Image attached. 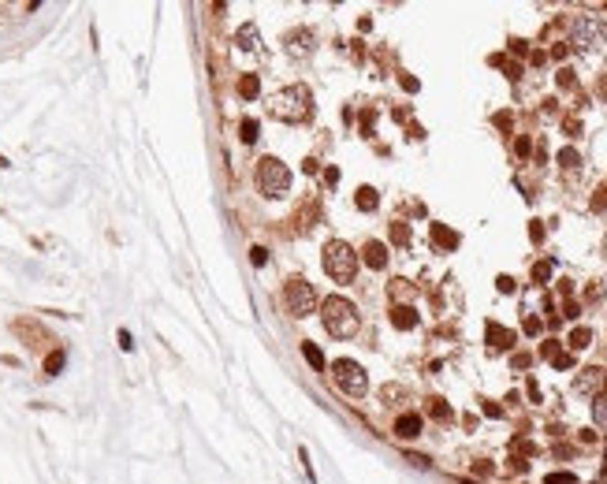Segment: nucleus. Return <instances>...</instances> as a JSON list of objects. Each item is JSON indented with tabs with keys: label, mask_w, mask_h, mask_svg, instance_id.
Masks as SVG:
<instances>
[{
	"label": "nucleus",
	"mask_w": 607,
	"mask_h": 484,
	"mask_svg": "<svg viewBox=\"0 0 607 484\" xmlns=\"http://www.w3.org/2000/svg\"><path fill=\"white\" fill-rule=\"evenodd\" d=\"M320 321H325V328L336 335V339H351V335L358 332V309L354 302H347L343 295H332V298H325V306H320Z\"/></svg>",
	"instance_id": "f257e3e1"
},
{
	"label": "nucleus",
	"mask_w": 607,
	"mask_h": 484,
	"mask_svg": "<svg viewBox=\"0 0 607 484\" xmlns=\"http://www.w3.org/2000/svg\"><path fill=\"white\" fill-rule=\"evenodd\" d=\"M533 280H537V283H548V280H551V261L533 264Z\"/></svg>",
	"instance_id": "7c9ffc66"
},
{
	"label": "nucleus",
	"mask_w": 607,
	"mask_h": 484,
	"mask_svg": "<svg viewBox=\"0 0 607 484\" xmlns=\"http://www.w3.org/2000/svg\"><path fill=\"white\" fill-rule=\"evenodd\" d=\"M588 343H593V332H588V328H574V335H570V346H574V350H585Z\"/></svg>",
	"instance_id": "bb28decb"
},
{
	"label": "nucleus",
	"mask_w": 607,
	"mask_h": 484,
	"mask_svg": "<svg viewBox=\"0 0 607 484\" xmlns=\"http://www.w3.org/2000/svg\"><path fill=\"white\" fill-rule=\"evenodd\" d=\"M559 164H563V171H574L582 164V157H577V149H563L559 153Z\"/></svg>",
	"instance_id": "c85d7f7f"
},
{
	"label": "nucleus",
	"mask_w": 607,
	"mask_h": 484,
	"mask_svg": "<svg viewBox=\"0 0 607 484\" xmlns=\"http://www.w3.org/2000/svg\"><path fill=\"white\" fill-rule=\"evenodd\" d=\"M514 369H529V354H514Z\"/></svg>",
	"instance_id": "a19ab883"
},
{
	"label": "nucleus",
	"mask_w": 607,
	"mask_h": 484,
	"mask_svg": "<svg viewBox=\"0 0 607 484\" xmlns=\"http://www.w3.org/2000/svg\"><path fill=\"white\" fill-rule=\"evenodd\" d=\"M593 213H607V187L593 190Z\"/></svg>",
	"instance_id": "c756f323"
},
{
	"label": "nucleus",
	"mask_w": 607,
	"mask_h": 484,
	"mask_svg": "<svg viewBox=\"0 0 607 484\" xmlns=\"http://www.w3.org/2000/svg\"><path fill=\"white\" fill-rule=\"evenodd\" d=\"M559 86H563V90H574V71H570V67L559 71Z\"/></svg>",
	"instance_id": "f704fd0d"
},
{
	"label": "nucleus",
	"mask_w": 607,
	"mask_h": 484,
	"mask_svg": "<svg viewBox=\"0 0 607 484\" xmlns=\"http://www.w3.org/2000/svg\"><path fill=\"white\" fill-rule=\"evenodd\" d=\"M563 313L570 317V321H574V317H577V302H566V306H563Z\"/></svg>",
	"instance_id": "c03bdc74"
},
{
	"label": "nucleus",
	"mask_w": 607,
	"mask_h": 484,
	"mask_svg": "<svg viewBox=\"0 0 607 484\" xmlns=\"http://www.w3.org/2000/svg\"><path fill=\"white\" fill-rule=\"evenodd\" d=\"M354 202H358V209H362V213H373V209L380 205V194H376L373 187H358V198H354Z\"/></svg>",
	"instance_id": "a211bd4d"
},
{
	"label": "nucleus",
	"mask_w": 607,
	"mask_h": 484,
	"mask_svg": "<svg viewBox=\"0 0 607 484\" xmlns=\"http://www.w3.org/2000/svg\"><path fill=\"white\" fill-rule=\"evenodd\" d=\"M358 250L351 242H343V239H332L325 246V272L332 276L336 283H351L358 276Z\"/></svg>",
	"instance_id": "7ed1b4c3"
},
{
	"label": "nucleus",
	"mask_w": 607,
	"mask_h": 484,
	"mask_svg": "<svg viewBox=\"0 0 607 484\" xmlns=\"http://www.w3.org/2000/svg\"><path fill=\"white\" fill-rule=\"evenodd\" d=\"M250 261L257 264V269H261V264L269 261V250H265V246H254V250H250Z\"/></svg>",
	"instance_id": "72a5a7b5"
},
{
	"label": "nucleus",
	"mask_w": 607,
	"mask_h": 484,
	"mask_svg": "<svg viewBox=\"0 0 607 484\" xmlns=\"http://www.w3.org/2000/svg\"><path fill=\"white\" fill-rule=\"evenodd\" d=\"M309 108H313V94L309 86H287L272 97V116L283 123H302L309 120Z\"/></svg>",
	"instance_id": "f03ea898"
},
{
	"label": "nucleus",
	"mask_w": 607,
	"mask_h": 484,
	"mask_svg": "<svg viewBox=\"0 0 607 484\" xmlns=\"http://www.w3.org/2000/svg\"><path fill=\"white\" fill-rule=\"evenodd\" d=\"M395 436H399V440H418L421 436V417L418 414H402L399 421H395Z\"/></svg>",
	"instance_id": "ddd939ff"
},
{
	"label": "nucleus",
	"mask_w": 607,
	"mask_h": 484,
	"mask_svg": "<svg viewBox=\"0 0 607 484\" xmlns=\"http://www.w3.org/2000/svg\"><path fill=\"white\" fill-rule=\"evenodd\" d=\"M593 421L607 428V395H596V403H593Z\"/></svg>",
	"instance_id": "a878e982"
},
{
	"label": "nucleus",
	"mask_w": 607,
	"mask_h": 484,
	"mask_svg": "<svg viewBox=\"0 0 607 484\" xmlns=\"http://www.w3.org/2000/svg\"><path fill=\"white\" fill-rule=\"evenodd\" d=\"M257 90H261V82H257V75H243V78H238V97H243V101H254V97H257Z\"/></svg>",
	"instance_id": "6ab92c4d"
},
{
	"label": "nucleus",
	"mask_w": 607,
	"mask_h": 484,
	"mask_svg": "<svg viewBox=\"0 0 607 484\" xmlns=\"http://www.w3.org/2000/svg\"><path fill=\"white\" fill-rule=\"evenodd\" d=\"M585 302H604V283H588V291H585Z\"/></svg>",
	"instance_id": "2f4dec72"
},
{
	"label": "nucleus",
	"mask_w": 607,
	"mask_h": 484,
	"mask_svg": "<svg viewBox=\"0 0 607 484\" xmlns=\"http://www.w3.org/2000/svg\"><path fill=\"white\" fill-rule=\"evenodd\" d=\"M302 358H306L309 365H313V369H317V372H320V369H325V354H320V350H317V343H302Z\"/></svg>",
	"instance_id": "aec40b11"
},
{
	"label": "nucleus",
	"mask_w": 607,
	"mask_h": 484,
	"mask_svg": "<svg viewBox=\"0 0 607 484\" xmlns=\"http://www.w3.org/2000/svg\"><path fill=\"white\" fill-rule=\"evenodd\" d=\"M413 291L418 287H413L410 280H391V295L399 298V306H402V298H413Z\"/></svg>",
	"instance_id": "5701e85b"
},
{
	"label": "nucleus",
	"mask_w": 607,
	"mask_h": 484,
	"mask_svg": "<svg viewBox=\"0 0 607 484\" xmlns=\"http://www.w3.org/2000/svg\"><path fill=\"white\" fill-rule=\"evenodd\" d=\"M257 182L269 198H283L291 190V171L280 157H261L257 160Z\"/></svg>",
	"instance_id": "20e7f679"
},
{
	"label": "nucleus",
	"mask_w": 607,
	"mask_h": 484,
	"mask_svg": "<svg viewBox=\"0 0 607 484\" xmlns=\"http://www.w3.org/2000/svg\"><path fill=\"white\" fill-rule=\"evenodd\" d=\"M391 324L399 328V332H410V328H418V309H413V306H395V309H391Z\"/></svg>",
	"instance_id": "2eb2a0df"
},
{
	"label": "nucleus",
	"mask_w": 607,
	"mask_h": 484,
	"mask_svg": "<svg viewBox=\"0 0 607 484\" xmlns=\"http://www.w3.org/2000/svg\"><path fill=\"white\" fill-rule=\"evenodd\" d=\"M529 235H533V242H540V239H544V227H540V220H533Z\"/></svg>",
	"instance_id": "ea45409f"
},
{
	"label": "nucleus",
	"mask_w": 607,
	"mask_h": 484,
	"mask_svg": "<svg viewBox=\"0 0 607 484\" xmlns=\"http://www.w3.org/2000/svg\"><path fill=\"white\" fill-rule=\"evenodd\" d=\"M119 346H123V350H134V339H131V332H127V328L119 332Z\"/></svg>",
	"instance_id": "4c0bfd02"
},
{
	"label": "nucleus",
	"mask_w": 607,
	"mask_h": 484,
	"mask_svg": "<svg viewBox=\"0 0 607 484\" xmlns=\"http://www.w3.org/2000/svg\"><path fill=\"white\" fill-rule=\"evenodd\" d=\"M432 242L444 246V250H455V246H458V235L451 231V227H444V224H432Z\"/></svg>",
	"instance_id": "dca6fc26"
},
{
	"label": "nucleus",
	"mask_w": 607,
	"mask_h": 484,
	"mask_svg": "<svg viewBox=\"0 0 607 484\" xmlns=\"http://www.w3.org/2000/svg\"><path fill=\"white\" fill-rule=\"evenodd\" d=\"M495 287H500L503 295H511V291H514V280H511V276H500V280H495Z\"/></svg>",
	"instance_id": "e433bc0d"
},
{
	"label": "nucleus",
	"mask_w": 607,
	"mask_h": 484,
	"mask_svg": "<svg viewBox=\"0 0 607 484\" xmlns=\"http://www.w3.org/2000/svg\"><path fill=\"white\" fill-rule=\"evenodd\" d=\"M0 168H8V157H0Z\"/></svg>",
	"instance_id": "a18cd8bd"
},
{
	"label": "nucleus",
	"mask_w": 607,
	"mask_h": 484,
	"mask_svg": "<svg viewBox=\"0 0 607 484\" xmlns=\"http://www.w3.org/2000/svg\"><path fill=\"white\" fill-rule=\"evenodd\" d=\"M238 131H243V142H257V134H261V127H257L254 116H243V123H238Z\"/></svg>",
	"instance_id": "4be33fe9"
},
{
	"label": "nucleus",
	"mask_w": 607,
	"mask_h": 484,
	"mask_svg": "<svg viewBox=\"0 0 607 484\" xmlns=\"http://www.w3.org/2000/svg\"><path fill=\"white\" fill-rule=\"evenodd\" d=\"M235 45H238V49H246V52L261 49V30H257V23H243V26H238Z\"/></svg>",
	"instance_id": "f8f14e48"
},
{
	"label": "nucleus",
	"mask_w": 607,
	"mask_h": 484,
	"mask_svg": "<svg viewBox=\"0 0 607 484\" xmlns=\"http://www.w3.org/2000/svg\"><path fill=\"white\" fill-rule=\"evenodd\" d=\"M283 49H287L291 56H309V49H313V34H309V30L283 34Z\"/></svg>",
	"instance_id": "1a4fd4ad"
},
{
	"label": "nucleus",
	"mask_w": 607,
	"mask_h": 484,
	"mask_svg": "<svg viewBox=\"0 0 607 484\" xmlns=\"http://www.w3.org/2000/svg\"><path fill=\"white\" fill-rule=\"evenodd\" d=\"M332 380H336V388L343 391V395H351V399H358V395H365V391H369V377H365V369L358 361H351V358L332 361Z\"/></svg>",
	"instance_id": "39448f33"
},
{
	"label": "nucleus",
	"mask_w": 607,
	"mask_h": 484,
	"mask_svg": "<svg viewBox=\"0 0 607 484\" xmlns=\"http://www.w3.org/2000/svg\"><path fill=\"white\" fill-rule=\"evenodd\" d=\"M540 328H544V324H540V321H537V317H526V332H529V335H537V332H540Z\"/></svg>",
	"instance_id": "58836bf2"
},
{
	"label": "nucleus",
	"mask_w": 607,
	"mask_h": 484,
	"mask_svg": "<svg viewBox=\"0 0 607 484\" xmlns=\"http://www.w3.org/2000/svg\"><path fill=\"white\" fill-rule=\"evenodd\" d=\"M362 261L369 264L373 272H384V269H388V246H384V242H376V239H373V242H365Z\"/></svg>",
	"instance_id": "9d476101"
},
{
	"label": "nucleus",
	"mask_w": 607,
	"mask_h": 484,
	"mask_svg": "<svg viewBox=\"0 0 607 484\" xmlns=\"http://www.w3.org/2000/svg\"><path fill=\"white\" fill-rule=\"evenodd\" d=\"M429 414L436 417V421H451V406L444 399H429Z\"/></svg>",
	"instance_id": "393cba45"
},
{
	"label": "nucleus",
	"mask_w": 607,
	"mask_h": 484,
	"mask_svg": "<svg viewBox=\"0 0 607 484\" xmlns=\"http://www.w3.org/2000/svg\"><path fill=\"white\" fill-rule=\"evenodd\" d=\"M484 335H488L492 350H511V346H514V332H511V328H503V324H495V321H488Z\"/></svg>",
	"instance_id": "9b49d317"
},
{
	"label": "nucleus",
	"mask_w": 607,
	"mask_h": 484,
	"mask_svg": "<svg viewBox=\"0 0 607 484\" xmlns=\"http://www.w3.org/2000/svg\"><path fill=\"white\" fill-rule=\"evenodd\" d=\"M283 306H287L291 317H309L317 309V291L309 287L306 280H287V287H283Z\"/></svg>",
	"instance_id": "0eeeda50"
},
{
	"label": "nucleus",
	"mask_w": 607,
	"mask_h": 484,
	"mask_svg": "<svg viewBox=\"0 0 607 484\" xmlns=\"http://www.w3.org/2000/svg\"><path fill=\"white\" fill-rule=\"evenodd\" d=\"M484 414H488V417H500V414H503V410H500V406H495V403H484Z\"/></svg>",
	"instance_id": "37998d69"
},
{
	"label": "nucleus",
	"mask_w": 607,
	"mask_h": 484,
	"mask_svg": "<svg viewBox=\"0 0 607 484\" xmlns=\"http://www.w3.org/2000/svg\"><path fill=\"white\" fill-rule=\"evenodd\" d=\"M391 242L395 246H410V227L407 224H391Z\"/></svg>",
	"instance_id": "cd10ccee"
},
{
	"label": "nucleus",
	"mask_w": 607,
	"mask_h": 484,
	"mask_svg": "<svg viewBox=\"0 0 607 484\" xmlns=\"http://www.w3.org/2000/svg\"><path fill=\"white\" fill-rule=\"evenodd\" d=\"M12 328H15V332H19V335H26V339H30L26 346H41V339H45V332H41L38 324H30V321H15Z\"/></svg>",
	"instance_id": "f3484780"
},
{
	"label": "nucleus",
	"mask_w": 607,
	"mask_h": 484,
	"mask_svg": "<svg viewBox=\"0 0 607 484\" xmlns=\"http://www.w3.org/2000/svg\"><path fill=\"white\" fill-rule=\"evenodd\" d=\"M544 484H577V477L574 473H548Z\"/></svg>",
	"instance_id": "473e14b6"
},
{
	"label": "nucleus",
	"mask_w": 607,
	"mask_h": 484,
	"mask_svg": "<svg viewBox=\"0 0 607 484\" xmlns=\"http://www.w3.org/2000/svg\"><path fill=\"white\" fill-rule=\"evenodd\" d=\"M514 153H518V157H529V153H533V142H529V138H518V142H514Z\"/></svg>",
	"instance_id": "c9c22d12"
},
{
	"label": "nucleus",
	"mask_w": 607,
	"mask_h": 484,
	"mask_svg": "<svg viewBox=\"0 0 607 484\" xmlns=\"http://www.w3.org/2000/svg\"><path fill=\"white\" fill-rule=\"evenodd\" d=\"M540 354H544L551 365H559V369H570V365H574V358H570L563 346H559V339H548L544 346H540Z\"/></svg>",
	"instance_id": "4468645a"
},
{
	"label": "nucleus",
	"mask_w": 607,
	"mask_h": 484,
	"mask_svg": "<svg viewBox=\"0 0 607 484\" xmlns=\"http://www.w3.org/2000/svg\"><path fill=\"white\" fill-rule=\"evenodd\" d=\"M380 399H384L388 406H399L402 399H407V388H399V383H388V388L380 391Z\"/></svg>",
	"instance_id": "412c9836"
},
{
	"label": "nucleus",
	"mask_w": 607,
	"mask_h": 484,
	"mask_svg": "<svg viewBox=\"0 0 607 484\" xmlns=\"http://www.w3.org/2000/svg\"><path fill=\"white\" fill-rule=\"evenodd\" d=\"M607 38V26L600 19H593V15H577L574 26H570V45H574L577 52H593L600 49Z\"/></svg>",
	"instance_id": "423d86ee"
},
{
	"label": "nucleus",
	"mask_w": 607,
	"mask_h": 484,
	"mask_svg": "<svg viewBox=\"0 0 607 484\" xmlns=\"http://www.w3.org/2000/svg\"><path fill=\"white\" fill-rule=\"evenodd\" d=\"M63 361H68V354H63V350H52L49 358H45V372H49V377H56V372L63 369Z\"/></svg>",
	"instance_id": "b1692460"
},
{
	"label": "nucleus",
	"mask_w": 607,
	"mask_h": 484,
	"mask_svg": "<svg viewBox=\"0 0 607 484\" xmlns=\"http://www.w3.org/2000/svg\"><path fill=\"white\" fill-rule=\"evenodd\" d=\"M604 383H607V372L600 369V365H588V369H582L574 377V391H582V395H604Z\"/></svg>",
	"instance_id": "6e6552de"
},
{
	"label": "nucleus",
	"mask_w": 607,
	"mask_h": 484,
	"mask_svg": "<svg viewBox=\"0 0 607 484\" xmlns=\"http://www.w3.org/2000/svg\"><path fill=\"white\" fill-rule=\"evenodd\" d=\"M596 94H600V97H604V101H607V71H604V75H600V82H596Z\"/></svg>",
	"instance_id": "79ce46f5"
}]
</instances>
